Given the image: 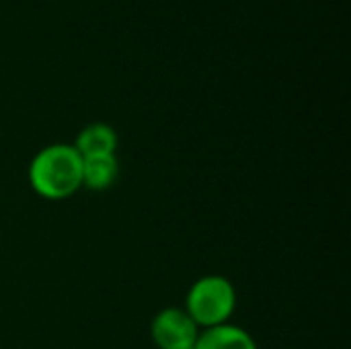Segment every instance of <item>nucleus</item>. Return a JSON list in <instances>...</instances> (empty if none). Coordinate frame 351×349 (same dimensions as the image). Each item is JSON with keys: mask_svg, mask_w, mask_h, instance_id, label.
<instances>
[{"mask_svg": "<svg viewBox=\"0 0 351 349\" xmlns=\"http://www.w3.org/2000/svg\"><path fill=\"white\" fill-rule=\"evenodd\" d=\"M29 183L45 200H66L82 187V156L70 144H51L31 160Z\"/></svg>", "mask_w": 351, "mask_h": 349, "instance_id": "f257e3e1", "label": "nucleus"}, {"mask_svg": "<svg viewBox=\"0 0 351 349\" xmlns=\"http://www.w3.org/2000/svg\"><path fill=\"white\" fill-rule=\"evenodd\" d=\"M237 306L234 286L222 276H206L197 280L185 300V313L197 327L210 329L224 325Z\"/></svg>", "mask_w": 351, "mask_h": 349, "instance_id": "f03ea898", "label": "nucleus"}, {"mask_svg": "<svg viewBox=\"0 0 351 349\" xmlns=\"http://www.w3.org/2000/svg\"><path fill=\"white\" fill-rule=\"evenodd\" d=\"M152 339L160 349H193L199 337L197 325L181 309H165L152 321Z\"/></svg>", "mask_w": 351, "mask_h": 349, "instance_id": "7ed1b4c3", "label": "nucleus"}, {"mask_svg": "<svg viewBox=\"0 0 351 349\" xmlns=\"http://www.w3.org/2000/svg\"><path fill=\"white\" fill-rule=\"evenodd\" d=\"M193 349H257V344L245 329L224 323L204 329Z\"/></svg>", "mask_w": 351, "mask_h": 349, "instance_id": "20e7f679", "label": "nucleus"}, {"mask_svg": "<svg viewBox=\"0 0 351 349\" xmlns=\"http://www.w3.org/2000/svg\"><path fill=\"white\" fill-rule=\"evenodd\" d=\"M74 148L78 150V154L82 158L101 156V154H115L117 134L107 123H90L78 134Z\"/></svg>", "mask_w": 351, "mask_h": 349, "instance_id": "39448f33", "label": "nucleus"}, {"mask_svg": "<svg viewBox=\"0 0 351 349\" xmlns=\"http://www.w3.org/2000/svg\"><path fill=\"white\" fill-rule=\"evenodd\" d=\"M119 175V165L115 154L86 156L82 158V185L93 191L109 189Z\"/></svg>", "mask_w": 351, "mask_h": 349, "instance_id": "423d86ee", "label": "nucleus"}]
</instances>
